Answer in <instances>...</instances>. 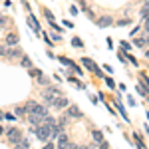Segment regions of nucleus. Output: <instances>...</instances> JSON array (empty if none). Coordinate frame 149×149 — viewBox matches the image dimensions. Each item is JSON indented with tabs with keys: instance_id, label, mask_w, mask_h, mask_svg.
<instances>
[{
	"instance_id": "obj_1",
	"label": "nucleus",
	"mask_w": 149,
	"mask_h": 149,
	"mask_svg": "<svg viewBox=\"0 0 149 149\" xmlns=\"http://www.w3.org/2000/svg\"><path fill=\"white\" fill-rule=\"evenodd\" d=\"M26 111H28V113H40V115H44V117L48 115L46 105H40V103H36V102H28L26 103Z\"/></svg>"
},
{
	"instance_id": "obj_2",
	"label": "nucleus",
	"mask_w": 149,
	"mask_h": 149,
	"mask_svg": "<svg viewBox=\"0 0 149 149\" xmlns=\"http://www.w3.org/2000/svg\"><path fill=\"white\" fill-rule=\"evenodd\" d=\"M42 95H44V100L48 102V105H52V103H54V100H56V97H60L62 93H60V90H58V88H48V90H44V93H42Z\"/></svg>"
},
{
	"instance_id": "obj_3",
	"label": "nucleus",
	"mask_w": 149,
	"mask_h": 149,
	"mask_svg": "<svg viewBox=\"0 0 149 149\" xmlns=\"http://www.w3.org/2000/svg\"><path fill=\"white\" fill-rule=\"evenodd\" d=\"M36 135H38L40 141H48V137H50V125H46V123L38 125L36 127Z\"/></svg>"
},
{
	"instance_id": "obj_4",
	"label": "nucleus",
	"mask_w": 149,
	"mask_h": 149,
	"mask_svg": "<svg viewBox=\"0 0 149 149\" xmlns=\"http://www.w3.org/2000/svg\"><path fill=\"white\" fill-rule=\"evenodd\" d=\"M6 137H8V141H12V143H18V141H22V131L16 129V127H12V129L6 131Z\"/></svg>"
},
{
	"instance_id": "obj_5",
	"label": "nucleus",
	"mask_w": 149,
	"mask_h": 149,
	"mask_svg": "<svg viewBox=\"0 0 149 149\" xmlns=\"http://www.w3.org/2000/svg\"><path fill=\"white\" fill-rule=\"evenodd\" d=\"M28 121H30V123H32V125H42V123H44V115H40V113H30L28 115Z\"/></svg>"
},
{
	"instance_id": "obj_6",
	"label": "nucleus",
	"mask_w": 149,
	"mask_h": 149,
	"mask_svg": "<svg viewBox=\"0 0 149 149\" xmlns=\"http://www.w3.org/2000/svg\"><path fill=\"white\" fill-rule=\"evenodd\" d=\"M52 105H54V107H58V109H64V107H68V105H70V102L64 97V95H60V97H56V100H54V103H52Z\"/></svg>"
},
{
	"instance_id": "obj_7",
	"label": "nucleus",
	"mask_w": 149,
	"mask_h": 149,
	"mask_svg": "<svg viewBox=\"0 0 149 149\" xmlns=\"http://www.w3.org/2000/svg\"><path fill=\"white\" fill-rule=\"evenodd\" d=\"M68 115H70V117H76V119H81V117H84V113L80 111L78 105H70V107H68Z\"/></svg>"
},
{
	"instance_id": "obj_8",
	"label": "nucleus",
	"mask_w": 149,
	"mask_h": 149,
	"mask_svg": "<svg viewBox=\"0 0 149 149\" xmlns=\"http://www.w3.org/2000/svg\"><path fill=\"white\" fill-rule=\"evenodd\" d=\"M113 24V18L111 16H100L97 18V26H102V28H107V26H111Z\"/></svg>"
},
{
	"instance_id": "obj_9",
	"label": "nucleus",
	"mask_w": 149,
	"mask_h": 149,
	"mask_svg": "<svg viewBox=\"0 0 149 149\" xmlns=\"http://www.w3.org/2000/svg\"><path fill=\"white\" fill-rule=\"evenodd\" d=\"M68 145H70V139H68V135H60L58 137V149H68Z\"/></svg>"
},
{
	"instance_id": "obj_10",
	"label": "nucleus",
	"mask_w": 149,
	"mask_h": 149,
	"mask_svg": "<svg viewBox=\"0 0 149 149\" xmlns=\"http://www.w3.org/2000/svg\"><path fill=\"white\" fill-rule=\"evenodd\" d=\"M81 64H84L86 68L90 70V72H97V66L93 64V62H92V60H90V58H81Z\"/></svg>"
},
{
	"instance_id": "obj_11",
	"label": "nucleus",
	"mask_w": 149,
	"mask_h": 149,
	"mask_svg": "<svg viewBox=\"0 0 149 149\" xmlns=\"http://www.w3.org/2000/svg\"><path fill=\"white\" fill-rule=\"evenodd\" d=\"M16 44H18V34L10 32V34L6 36V46H16Z\"/></svg>"
},
{
	"instance_id": "obj_12",
	"label": "nucleus",
	"mask_w": 149,
	"mask_h": 149,
	"mask_svg": "<svg viewBox=\"0 0 149 149\" xmlns=\"http://www.w3.org/2000/svg\"><path fill=\"white\" fill-rule=\"evenodd\" d=\"M28 24H30V28H32L34 32H40V26H38V20H36V18L32 16V14L28 16Z\"/></svg>"
},
{
	"instance_id": "obj_13",
	"label": "nucleus",
	"mask_w": 149,
	"mask_h": 149,
	"mask_svg": "<svg viewBox=\"0 0 149 149\" xmlns=\"http://www.w3.org/2000/svg\"><path fill=\"white\" fill-rule=\"evenodd\" d=\"M6 56L18 58V56H22V50H18V48H12V50H8V52H6Z\"/></svg>"
},
{
	"instance_id": "obj_14",
	"label": "nucleus",
	"mask_w": 149,
	"mask_h": 149,
	"mask_svg": "<svg viewBox=\"0 0 149 149\" xmlns=\"http://www.w3.org/2000/svg\"><path fill=\"white\" fill-rule=\"evenodd\" d=\"M92 135H93V139H95L97 143H102V139H103V133H102V131H97V129H93V131H92Z\"/></svg>"
},
{
	"instance_id": "obj_15",
	"label": "nucleus",
	"mask_w": 149,
	"mask_h": 149,
	"mask_svg": "<svg viewBox=\"0 0 149 149\" xmlns=\"http://www.w3.org/2000/svg\"><path fill=\"white\" fill-rule=\"evenodd\" d=\"M141 16H143V18H147V16H149V4H145V6L141 8Z\"/></svg>"
},
{
	"instance_id": "obj_16",
	"label": "nucleus",
	"mask_w": 149,
	"mask_h": 149,
	"mask_svg": "<svg viewBox=\"0 0 149 149\" xmlns=\"http://www.w3.org/2000/svg\"><path fill=\"white\" fill-rule=\"evenodd\" d=\"M16 149H30V147H28L26 141H18V143H16Z\"/></svg>"
},
{
	"instance_id": "obj_17",
	"label": "nucleus",
	"mask_w": 149,
	"mask_h": 149,
	"mask_svg": "<svg viewBox=\"0 0 149 149\" xmlns=\"http://www.w3.org/2000/svg\"><path fill=\"white\" fill-rule=\"evenodd\" d=\"M40 74H42L40 70H36V68H30V76H32V78H38Z\"/></svg>"
},
{
	"instance_id": "obj_18",
	"label": "nucleus",
	"mask_w": 149,
	"mask_h": 149,
	"mask_svg": "<svg viewBox=\"0 0 149 149\" xmlns=\"http://www.w3.org/2000/svg\"><path fill=\"white\" fill-rule=\"evenodd\" d=\"M22 66H24V68H32V62H30V58H24V60H22Z\"/></svg>"
},
{
	"instance_id": "obj_19",
	"label": "nucleus",
	"mask_w": 149,
	"mask_h": 149,
	"mask_svg": "<svg viewBox=\"0 0 149 149\" xmlns=\"http://www.w3.org/2000/svg\"><path fill=\"white\" fill-rule=\"evenodd\" d=\"M72 44H74L76 48H81V40H80V38H74V40H72Z\"/></svg>"
},
{
	"instance_id": "obj_20",
	"label": "nucleus",
	"mask_w": 149,
	"mask_h": 149,
	"mask_svg": "<svg viewBox=\"0 0 149 149\" xmlns=\"http://www.w3.org/2000/svg\"><path fill=\"white\" fill-rule=\"evenodd\" d=\"M143 44H145V40H141V38H137V40H135V46H143Z\"/></svg>"
},
{
	"instance_id": "obj_21",
	"label": "nucleus",
	"mask_w": 149,
	"mask_h": 149,
	"mask_svg": "<svg viewBox=\"0 0 149 149\" xmlns=\"http://www.w3.org/2000/svg\"><path fill=\"white\" fill-rule=\"evenodd\" d=\"M38 81H40V84H48V78H42V76H38Z\"/></svg>"
},
{
	"instance_id": "obj_22",
	"label": "nucleus",
	"mask_w": 149,
	"mask_h": 149,
	"mask_svg": "<svg viewBox=\"0 0 149 149\" xmlns=\"http://www.w3.org/2000/svg\"><path fill=\"white\" fill-rule=\"evenodd\" d=\"M6 52H8L6 48H4V46H0V56H6Z\"/></svg>"
},
{
	"instance_id": "obj_23",
	"label": "nucleus",
	"mask_w": 149,
	"mask_h": 149,
	"mask_svg": "<svg viewBox=\"0 0 149 149\" xmlns=\"http://www.w3.org/2000/svg\"><path fill=\"white\" fill-rule=\"evenodd\" d=\"M143 26H145V30H147V32H149V16H147V18H145V24H143Z\"/></svg>"
},
{
	"instance_id": "obj_24",
	"label": "nucleus",
	"mask_w": 149,
	"mask_h": 149,
	"mask_svg": "<svg viewBox=\"0 0 149 149\" xmlns=\"http://www.w3.org/2000/svg\"><path fill=\"white\" fill-rule=\"evenodd\" d=\"M68 149H78V145H74V143H70V145H68Z\"/></svg>"
},
{
	"instance_id": "obj_25",
	"label": "nucleus",
	"mask_w": 149,
	"mask_h": 149,
	"mask_svg": "<svg viewBox=\"0 0 149 149\" xmlns=\"http://www.w3.org/2000/svg\"><path fill=\"white\" fill-rule=\"evenodd\" d=\"M44 149H54V145H52V143H48V145H44Z\"/></svg>"
},
{
	"instance_id": "obj_26",
	"label": "nucleus",
	"mask_w": 149,
	"mask_h": 149,
	"mask_svg": "<svg viewBox=\"0 0 149 149\" xmlns=\"http://www.w3.org/2000/svg\"><path fill=\"white\" fill-rule=\"evenodd\" d=\"M4 22H6V20H4V16H0V26H2Z\"/></svg>"
},
{
	"instance_id": "obj_27",
	"label": "nucleus",
	"mask_w": 149,
	"mask_h": 149,
	"mask_svg": "<svg viewBox=\"0 0 149 149\" xmlns=\"http://www.w3.org/2000/svg\"><path fill=\"white\" fill-rule=\"evenodd\" d=\"M145 44H149V36H147V40H145Z\"/></svg>"
},
{
	"instance_id": "obj_28",
	"label": "nucleus",
	"mask_w": 149,
	"mask_h": 149,
	"mask_svg": "<svg viewBox=\"0 0 149 149\" xmlns=\"http://www.w3.org/2000/svg\"><path fill=\"white\" fill-rule=\"evenodd\" d=\"M78 149H90V147H78Z\"/></svg>"
},
{
	"instance_id": "obj_29",
	"label": "nucleus",
	"mask_w": 149,
	"mask_h": 149,
	"mask_svg": "<svg viewBox=\"0 0 149 149\" xmlns=\"http://www.w3.org/2000/svg\"><path fill=\"white\" fill-rule=\"evenodd\" d=\"M147 58H149V50H147Z\"/></svg>"
},
{
	"instance_id": "obj_30",
	"label": "nucleus",
	"mask_w": 149,
	"mask_h": 149,
	"mask_svg": "<svg viewBox=\"0 0 149 149\" xmlns=\"http://www.w3.org/2000/svg\"><path fill=\"white\" fill-rule=\"evenodd\" d=\"M0 133H2V127H0Z\"/></svg>"
}]
</instances>
